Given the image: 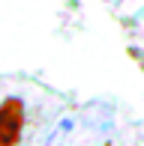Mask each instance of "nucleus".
Returning a JSON list of instances; mask_svg holds the SVG:
<instances>
[{
    "label": "nucleus",
    "mask_w": 144,
    "mask_h": 146,
    "mask_svg": "<svg viewBox=\"0 0 144 146\" xmlns=\"http://www.w3.org/2000/svg\"><path fill=\"white\" fill-rule=\"evenodd\" d=\"M75 128L72 125V119L66 116V119H60V122L54 125V131L48 134V140H45V146H66V137H69V131Z\"/></svg>",
    "instance_id": "nucleus-2"
},
{
    "label": "nucleus",
    "mask_w": 144,
    "mask_h": 146,
    "mask_svg": "<svg viewBox=\"0 0 144 146\" xmlns=\"http://www.w3.org/2000/svg\"><path fill=\"white\" fill-rule=\"evenodd\" d=\"M24 122V104L18 98H6L0 104V146H15L21 137Z\"/></svg>",
    "instance_id": "nucleus-1"
}]
</instances>
